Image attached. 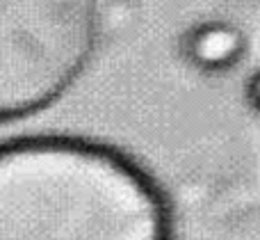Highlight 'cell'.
<instances>
[{"label": "cell", "instance_id": "obj_1", "mask_svg": "<svg viewBox=\"0 0 260 240\" xmlns=\"http://www.w3.org/2000/svg\"><path fill=\"white\" fill-rule=\"evenodd\" d=\"M169 213L142 167L71 135L0 142V240H169Z\"/></svg>", "mask_w": 260, "mask_h": 240}, {"label": "cell", "instance_id": "obj_2", "mask_svg": "<svg viewBox=\"0 0 260 240\" xmlns=\"http://www.w3.org/2000/svg\"><path fill=\"white\" fill-rule=\"evenodd\" d=\"M99 0H0V124L59 101L99 44Z\"/></svg>", "mask_w": 260, "mask_h": 240}, {"label": "cell", "instance_id": "obj_3", "mask_svg": "<svg viewBox=\"0 0 260 240\" xmlns=\"http://www.w3.org/2000/svg\"><path fill=\"white\" fill-rule=\"evenodd\" d=\"M240 39L229 27H203L194 37V57L208 67L229 64L238 55Z\"/></svg>", "mask_w": 260, "mask_h": 240}]
</instances>
